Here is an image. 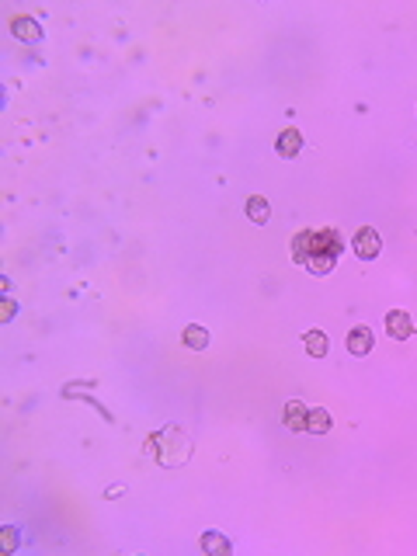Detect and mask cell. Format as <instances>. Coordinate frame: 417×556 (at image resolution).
Masks as SVG:
<instances>
[{"mask_svg":"<svg viewBox=\"0 0 417 556\" xmlns=\"http://www.w3.org/2000/svg\"><path fill=\"white\" fill-rule=\"evenodd\" d=\"M341 233L334 227H323V229H310V258H306V268L313 275H330V268L341 254Z\"/></svg>","mask_w":417,"mask_h":556,"instance_id":"6da1fadb","label":"cell"},{"mask_svg":"<svg viewBox=\"0 0 417 556\" xmlns=\"http://www.w3.org/2000/svg\"><path fill=\"white\" fill-rule=\"evenodd\" d=\"M379 251H383V240H379V233L372 227H362L354 233V254L362 258V261H372V258H379Z\"/></svg>","mask_w":417,"mask_h":556,"instance_id":"7a4b0ae2","label":"cell"},{"mask_svg":"<svg viewBox=\"0 0 417 556\" xmlns=\"http://www.w3.org/2000/svg\"><path fill=\"white\" fill-rule=\"evenodd\" d=\"M386 334H389L393 341H407V337L414 334L411 313H404V310H389V313H386Z\"/></svg>","mask_w":417,"mask_h":556,"instance_id":"3957f363","label":"cell"},{"mask_svg":"<svg viewBox=\"0 0 417 556\" xmlns=\"http://www.w3.org/2000/svg\"><path fill=\"white\" fill-rule=\"evenodd\" d=\"M372 344H376V337H372V330L365 327H352L348 330V351H352L354 359H362V355H369L372 351Z\"/></svg>","mask_w":417,"mask_h":556,"instance_id":"277c9868","label":"cell"},{"mask_svg":"<svg viewBox=\"0 0 417 556\" xmlns=\"http://www.w3.org/2000/svg\"><path fill=\"white\" fill-rule=\"evenodd\" d=\"M275 150H278L282 160H292V157L303 150V132L299 129H282L278 132V139H275Z\"/></svg>","mask_w":417,"mask_h":556,"instance_id":"5b68a950","label":"cell"},{"mask_svg":"<svg viewBox=\"0 0 417 556\" xmlns=\"http://www.w3.org/2000/svg\"><path fill=\"white\" fill-rule=\"evenodd\" d=\"M198 546H202V553L209 556H229L233 553V546H229V539L226 535H220V532H202V539H198Z\"/></svg>","mask_w":417,"mask_h":556,"instance_id":"8992f818","label":"cell"},{"mask_svg":"<svg viewBox=\"0 0 417 556\" xmlns=\"http://www.w3.org/2000/svg\"><path fill=\"white\" fill-rule=\"evenodd\" d=\"M244 212H247V219H251L254 227H264V223L271 219V205H268V198H264V195H251V198H247Z\"/></svg>","mask_w":417,"mask_h":556,"instance_id":"52a82bcc","label":"cell"},{"mask_svg":"<svg viewBox=\"0 0 417 556\" xmlns=\"http://www.w3.org/2000/svg\"><path fill=\"white\" fill-rule=\"evenodd\" d=\"M306 418H310V410H306L303 400H289L286 403V427L289 431H306Z\"/></svg>","mask_w":417,"mask_h":556,"instance_id":"ba28073f","label":"cell"},{"mask_svg":"<svg viewBox=\"0 0 417 556\" xmlns=\"http://www.w3.org/2000/svg\"><path fill=\"white\" fill-rule=\"evenodd\" d=\"M303 344H306V355H313V359H323L327 348H330V341H327V334H323L320 327L306 330V334H303Z\"/></svg>","mask_w":417,"mask_h":556,"instance_id":"9c48e42d","label":"cell"},{"mask_svg":"<svg viewBox=\"0 0 417 556\" xmlns=\"http://www.w3.org/2000/svg\"><path fill=\"white\" fill-rule=\"evenodd\" d=\"M330 427H334L330 410H327V407H313V410H310V418H306V431H310V435H327Z\"/></svg>","mask_w":417,"mask_h":556,"instance_id":"30bf717a","label":"cell"},{"mask_svg":"<svg viewBox=\"0 0 417 556\" xmlns=\"http://www.w3.org/2000/svg\"><path fill=\"white\" fill-rule=\"evenodd\" d=\"M185 344H188L192 351H205V348H209V330L202 327V324H188V327H185Z\"/></svg>","mask_w":417,"mask_h":556,"instance_id":"8fae6325","label":"cell"},{"mask_svg":"<svg viewBox=\"0 0 417 556\" xmlns=\"http://www.w3.org/2000/svg\"><path fill=\"white\" fill-rule=\"evenodd\" d=\"M306 258H310V229H299L292 236V261L306 268Z\"/></svg>","mask_w":417,"mask_h":556,"instance_id":"7c38bea8","label":"cell"},{"mask_svg":"<svg viewBox=\"0 0 417 556\" xmlns=\"http://www.w3.org/2000/svg\"><path fill=\"white\" fill-rule=\"evenodd\" d=\"M11 25H14V35H18V38H28V42H38V35H42L32 18H14Z\"/></svg>","mask_w":417,"mask_h":556,"instance_id":"4fadbf2b","label":"cell"},{"mask_svg":"<svg viewBox=\"0 0 417 556\" xmlns=\"http://www.w3.org/2000/svg\"><path fill=\"white\" fill-rule=\"evenodd\" d=\"M4 550H7V553L18 550V528H4Z\"/></svg>","mask_w":417,"mask_h":556,"instance_id":"5bb4252c","label":"cell"},{"mask_svg":"<svg viewBox=\"0 0 417 556\" xmlns=\"http://www.w3.org/2000/svg\"><path fill=\"white\" fill-rule=\"evenodd\" d=\"M14 310H18V302H14V299H4V310H0V320H11V317H14Z\"/></svg>","mask_w":417,"mask_h":556,"instance_id":"9a60e30c","label":"cell"}]
</instances>
